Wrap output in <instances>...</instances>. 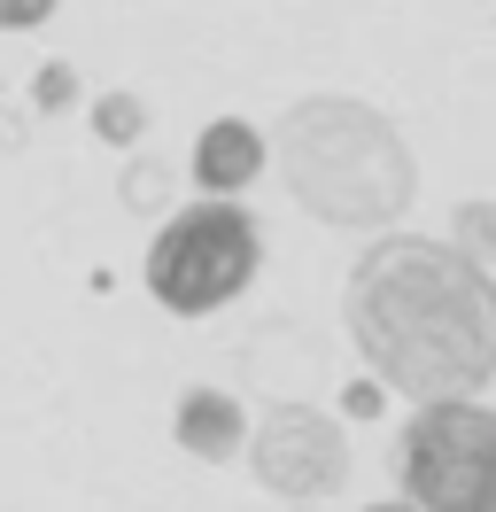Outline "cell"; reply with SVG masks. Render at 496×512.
Instances as JSON below:
<instances>
[{
  "label": "cell",
  "instance_id": "obj_1",
  "mask_svg": "<svg viewBox=\"0 0 496 512\" xmlns=\"http://www.w3.org/2000/svg\"><path fill=\"white\" fill-rule=\"evenodd\" d=\"M341 319L372 381L411 404L481 396L496 381V280L450 241L380 233L349 264Z\"/></svg>",
  "mask_w": 496,
  "mask_h": 512
},
{
  "label": "cell",
  "instance_id": "obj_2",
  "mask_svg": "<svg viewBox=\"0 0 496 512\" xmlns=\"http://www.w3.org/2000/svg\"><path fill=\"white\" fill-rule=\"evenodd\" d=\"M264 148L279 156V187L295 194V210L334 233H388L419 194L411 140L357 94H303Z\"/></svg>",
  "mask_w": 496,
  "mask_h": 512
},
{
  "label": "cell",
  "instance_id": "obj_3",
  "mask_svg": "<svg viewBox=\"0 0 496 512\" xmlns=\"http://www.w3.org/2000/svg\"><path fill=\"white\" fill-rule=\"evenodd\" d=\"M256 272H264V225H256V210L217 202V194L171 210L148 241V264H140L148 295L171 319H210L225 303H241Z\"/></svg>",
  "mask_w": 496,
  "mask_h": 512
},
{
  "label": "cell",
  "instance_id": "obj_4",
  "mask_svg": "<svg viewBox=\"0 0 496 512\" xmlns=\"http://www.w3.org/2000/svg\"><path fill=\"white\" fill-rule=\"evenodd\" d=\"M396 481L411 512H496V412L473 396L419 404L396 435Z\"/></svg>",
  "mask_w": 496,
  "mask_h": 512
},
{
  "label": "cell",
  "instance_id": "obj_5",
  "mask_svg": "<svg viewBox=\"0 0 496 512\" xmlns=\"http://www.w3.org/2000/svg\"><path fill=\"white\" fill-rule=\"evenodd\" d=\"M248 474L287 505H318V497L349 489V435L318 404H272L248 427Z\"/></svg>",
  "mask_w": 496,
  "mask_h": 512
},
{
  "label": "cell",
  "instance_id": "obj_6",
  "mask_svg": "<svg viewBox=\"0 0 496 512\" xmlns=\"http://www.w3.org/2000/svg\"><path fill=\"white\" fill-rule=\"evenodd\" d=\"M264 163H272V148H264V132L248 125V117H210V125L194 132V187L217 194V202H241L256 179H264Z\"/></svg>",
  "mask_w": 496,
  "mask_h": 512
},
{
  "label": "cell",
  "instance_id": "obj_7",
  "mask_svg": "<svg viewBox=\"0 0 496 512\" xmlns=\"http://www.w3.org/2000/svg\"><path fill=\"white\" fill-rule=\"evenodd\" d=\"M171 435H179L186 458L225 466V458H241V450H248V412H241V396L194 381V388H179V404H171Z\"/></svg>",
  "mask_w": 496,
  "mask_h": 512
},
{
  "label": "cell",
  "instance_id": "obj_8",
  "mask_svg": "<svg viewBox=\"0 0 496 512\" xmlns=\"http://www.w3.org/2000/svg\"><path fill=\"white\" fill-rule=\"evenodd\" d=\"M140 132H148V101L140 94H93V140L101 148H140Z\"/></svg>",
  "mask_w": 496,
  "mask_h": 512
},
{
  "label": "cell",
  "instance_id": "obj_9",
  "mask_svg": "<svg viewBox=\"0 0 496 512\" xmlns=\"http://www.w3.org/2000/svg\"><path fill=\"white\" fill-rule=\"evenodd\" d=\"M450 249L473 256L496 280V202H458V210H450Z\"/></svg>",
  "mask_w": 496,
  "mask_h": 512
},
{
  "label": "cell",
  "instance_id": "obj_10",
  "mask_svg": "<svg viewBox=\"0 0 496 512\" xmlns=\"http://www.w3.org/2000/svg\"><path fill=\"white\" fill-rule=\"evenodd\" d=\"M171 202V171L155 156H132L124 163V210H163Z\"/></svg>",
  "mask_w": 496,
  "mask_h": 512
},
{
  "label": "cell",
  "instance_id": "obj_11",
  "mask_svg": "<svg viewBox=\"0 0 496 512\" xmlns=\"http://www.w3.org/2000/svg\"><path fill=\"white\" fill-rule=\"evenodd\" d=\"M78 101V70L70 63H39V78H31V117H62Z\"/></svg>",
  "mask_w": 496,
  "mask_h": 512
},
{
  "label": "cell",
  "instance_id": "obj_12",
  "mask_svg": "<svg viewBox=\"0 0 496 512\" xmlns=\"http://www.w3.org/2000/svg\"><path fill=\"white\" fill-rule=\"evenodd\" d=\"M62 0H0V32H47Z\"/></svg>",
  "mask_w": 496,
  "mask_h": 512
},
{
  "label": "cell",
  "instance_id": "obj_13",
  "mask_svg": "<svg viewBox=\"0 0 496 512\" xmlns=\"http://www.w3.org/2000/svg\"><path fill=\"white\" fill-rule=\"evenodd\" d=\"M341 412H349V419H380V412H388V388L372 381V373H365V381H349V388H341Z\"/></svg>",
  "mask_w": 496,
  "mask_h": 512
},
{
  "label": "cell",
  "instance_id": "obj_14",
  "mask_svg": "<svg viewBox=\"0 0 496 512\" xmlns=\"http://www.w3.org/2000/svg\"><path fill=\"white\" fill-rule=\"evenodd\" d=\"M365 512H411V505H403V497H388V505H365Z\"/></svg>",
  "mask_w": 496,
  "mask_h": 512
},
{
  "label": "cell",
  "instance_id": "obj_15",
  "mask_svg": "<svg viewBox=\"0 0 496 512\" xmlns=\"http://www.w3.org/2000/svg\"><path fill=\"white\" fill-rule=\"evenodd\" d=\"M295 512H318V505H295Z\"/></svg>",
  "mask_w": 496,
  "mask_h": 512
}]
</instances>
